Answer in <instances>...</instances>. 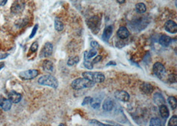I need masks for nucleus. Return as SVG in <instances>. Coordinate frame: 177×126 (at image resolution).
<instances>
[{"label": "nucleus", "mask_w": 177, "mask_h": 126, "mask_svg": "<svg viewBox=\"0 0 177 126\" xmlns=\"http://www.w3.org/2000/svg\"><path fill=\"white\" fill-rule=\"evenodd\" d=\"M135 9L139 14H144L147 11V8L146 5L143 3H139V4H136Z\"/></svg>", "instance_id": "b1692460"}, {"label": "nucleus", "mask_w": 177, "mask_h": 126, "mask_svg": "<svg viewBox=\"0 0 177 126\" xmlns=\"http://www.w3.org/2000/svg\"><path fill=\"white\" fill-rule=\"evenodd\" d=\"M92 99V97H90V96H87V97H85L84 99L83 100V102L82 103V106H86L87 104H89Z\"/></svg>", "instance_id": "473e14b6"}, {"label": "nucleus", "mask_w": 177, "mask_h": 126, "mask_svg": "<svg viewBox=\"0 0 177 126\" xmlns=\"http://www.w3.org/2000/svg\"><path fill=\"white\" fill-rule=\"evenodd\" d=\"M25 4L23 0H16L11 7V12L14 14H19L24 10Z\"/></svg>", "instance_id": "423d86ee"}, {"label": "nucleus", "mask_w": 177, "mask_h": 126, "mask_svg": "<svg viewBox=\"0 0 177 126\" xmlns=\"http://www.w3.org/2000/svg\"><path fill=\"white\" fill-rule=\"evenodd\" d=\"M101 100L100 98H92L90 104L91 107L93 108L94 109H99L101 105Z\"/></svg>", "instance_id": "4be33fe9"}, {"label": "nucleus", "mask_w": 177, "mask_h": 126, "mask_svg": "<svg viewBox=\"0 0 177 126\" xmlns=\"http://www.w3.org/2000/svg\"><path fill=\"white\" fill-rule=\"evenodd\" d=\"M5 66V63L4 62H1L0 63V70H1Z\"/></svg>", "instance_id": "ea45409f"}, {"label": "nucleus", "mask_w": 177, "mask_h": 126, "mask_svg": "<svg viewBox=\"0 0 177 126\" xmlns=\"http://www.w3.org/2000/svg\"><path fill=\"white\" fill-rule=\"evenodd\" d=\"M153 71L154 74H155V76H157L160 79L163 78V77L165 76V74L166 73L165 66H164L162 63H160L159 62L155 63L153 64Z\"/></svg>", "instance_id": "0eeeda50"}, {"label": "nucleus", "mask_w": 177, "mask_h": 126, "mask_svg": "<svg viewBox=\"0 0 177 126\" xmlns=\"http://www.w3.org/2000/svg\"><path fill=\"white\" fill-rule=\"evenodd\" d=\"M171 41H172L171 38L169 37L168 35H163L159 38V43L160 45H162L163 47H166L169 46L170 43H171Z\"/></svg>", "instance_id": "f3484780"}, {"label": "nucleus", "mask_w": 177, "mask_h": 126, "mask_svg": "<svg viewBox=\"0 0 177 126\" xmlns=\"http://www.w3.org/2000/svg\"><path fill=\"white\" fill-rule=\"evenodd\" d=\"M117 37L121 39H126L129 35V32L126 27H121L117 31Z\"/></svg>", "instance_id": "2eb2a0df"}, {"label": "nucleus", "mask_w": 177, "mask_h": 126, "mask_svg": "<svg viewBox=\"0 0 177 126\" xmlns=\"http://www.w3.org/2000/svg\"><path fill=\"white\" fill-rule=\"evenodd\" d=\"M38 83L41 85L49 86L52 88H57L58 86L57 79L51 74H47V75L41 76L38 79Z\"/></svg>", "instance_id": "f03ea898"}, {"label": "nucleus", "mask_w": 177, "mask_h": 126, "mask_svg": "<svg viewBox=\"0 0 177 126\" xmlns=\"http://www.w3.org/2000/svg\"><path fill=\"white\" fill-rule=\"evenodd\" d=\"M12 103L9 99L3 98L0 100V107L5 112H8L11 108Z\"/></svg>", "instance_id": "4468645a"}, {"label": "nucleus", "mask_w": 177, "mask_h": 126, "mask_svg": "<svg viewBox=\"0 0 177 126\" xmlns=\"http://www.w3.org/2000/svg\"><path fill=\"white\" fill-rule=\"evenodd\" d=\"M114 96L117 100L123 102H128L130 99L129 94L124 90H117L114 93Z\"/></svg>", "instance_id": "1a4fd4ad"}, {"label": "nucleus", "mask_w": 177, "mask_h": 126, "mask_svg": "<svg viewBox=\"0 0 177 126\" xmlns=\"http://www.w3.org/2000/svg\"><path fill=\"white\" fill-rule=\"evenodd\" d=\"M38 47H39V44L37 41H35L31 45V46L30 47V51L31 53L37 52V51L38 50Z\"/></svg>", "instance_id": "7c9ffc66"}, {"label": "nucleus", "mask_w": 177, "mask_h": 126, "mask_svg": "<svg viewBox=\"0 0 177 126\" xmlns=\"http://www.w3.org/2000/svg\"><path fill=\"white\" fill-rule=\"evenodd\" d=\"M52 51H53V45L51 43L47 42V43L45 44L43 47L42 48L40 54H39V57L47 58L50 57L52 54Z\"/></svg>", "instance_id": "6e6552de"}, {"label": "nucleus", "mask_w": 177, "mask_h": 126, "mask_svg": "<svg viewBox=\"0 0 177 126\" xmlns=\"http://www.w3.org/2000/svg\"><path fill=\"white\" fill-rule=\"evenodd\" d=\"M83 78H86L90 81L96 83H101L105 80V75L101 72H84L82 73Z\"/></svg>", "instance_id": "7ed1b4c3"}, {"label": "nucleus", "mask_w": 177, "mask_h": 126, "mask_svg": "<svg viewBox=\"0 0 177 126\" xmlns=\"http://www.w3.org/2000/svg\"><path fill=\"white\" fill-rule=\"evenodd\" d=\"M42 69H43L44 71L48 72H52L54 69L53 63H52L51 60H45L43 63H42Z\"/></svg>", "instance_id": "6ab92c4d"}, {"label": "nucleus", "mask_w": 177, "mask_h": 126, "mask_svg": "<svg viewBox=\"0 0 177 126\" xmlns=\"http://www.w3.org/2000/svg\"><path fill=\"white\" fill-rule=\"evenodd\" d=\"M9 56L8 53H0V60L5 59Z\"/></svg>", "instance_id": "e433bc0d"}, {"label": "nucleus", "mask_w": 177, "mask_h": 126, "mask_svg": "<svg viewBox=\"0 0 177 126\" xmlns=\"http://www.w3.org/2000/svg\"><path fill=\"white\" fill-rule=\"evenodd\" d=\"M153 86L149 83L143 82L140 86V90L145 94L149 95L153 92Z\"/></svg>", "instance_id": "ddd939ff"}, {"label": "nucleus", "mask_w": 177, "mask_h": 126, "mask_svg": "<svg viewBox=\"0 0 177 126\" xmlns=\"http://www.w3.org/2000/svg\"><path fill=\"white\" fill-rule=\"evenodd\" d=\"M90 46L92 47L93 48H95V49H96V48H97L98 47H100V45H99V43H98V42L95 41H93L91 42Z\"/></svg>", "instance_id": "c9c22d12"}, {"label": "nucleus", "mask_w": 177, "mask_h": 126, "mask_svg": "<svg viewBox=\"0 0 177 126\" xmlns=\"http://www.w3.org/2000/svg\"><path fill=\"white\" fill-rule=\"evenodd\" d=\"M114 106V103L113 100L110 98H107L104 100L102 104V108L106 112H111Z\"/></svg>", "instance_id": "dca6fc26"}, {"label": "nucleus", "mask_w": 177, "mask_h": 126, "mask_svg": "<svg viewBox=\"0 0 177 126\" xmlns=\"http://www.w3.org/2000/svg\"><path fill=\"white\" fill-rule=\"evenodd\" d=\"M149 125L151 126H160L162 125V121L159 118H153L151 119Z\"/></svg>", "instance_id": "bb28decb"}, {"label": "nucleus", "mask_w": 177, "mask_h": 126, "mask_svg": "<svg viewBox=\"0 0 177 126\" xmlns=\"http://www.w3.org/2000/svg\"><path fill=\"white\" fill-rule=\"evenodd\" d=\"M59 125H64V124H60Z\"/></svg>", "instance_id": "79ce46f5"}, {"label": "nucleus", "mask_w": 177, "mask_h": 126, "mask_svg": "<svg viewBox=\"0 0 177 126\" xmlns=\"http://www.w3.org/2000/svg\"><path fill=\"white\" fill-rule=\"evenodd\" d=\"M113 31V27L111 26V25H109V26H107L106 28L104 29V31L102 34V40L107 43L108 41H109L110 38L111 37V35H112Z\"/></svg>", "instance_id": "f8f14e48"}, {"label": "nucleus", "mask_w": 177, "mask_h": 126, "mask_svg": "<svg viewBox=\"0 0 177 126\" xmlns=\"http://www.w3.org/2000/svg\"><path fill=\"white\" fill-rule=\"evenodd\" d=\"M100 19L98 16H93L88 20L87 25L94 33H97L100 27Z\"/></svg>", "instance_id": "20e7f679"}, {"label": "nucleus", "mask_w": 177, "mask_h": 126, "mask_svg": "<svg viewBox=\"0 0 177 126\" xmlns=\"http://www.w3.org/2000/svg\"><path fill=\"white\" fill-rule=\"evenodd\" d=\"M38 28H39V25L36 24L34 26L31 35H29V38H32L35 37V35H36V33H37V31L38 30Z\"/></svg>", "instance_id": "2f4dec72"}, {"label": "nucleus", "mask_w": 177, "mask_h": 126, "mask_svg": "<svg viewBox=\"0 0 177 126\" xmlns=\"http://www.w3.org/2000/svg\"><path fill=\"white\" fill-rule=\"evenodd\" d=\"M39 74V70L36 69H31L25 71H23L19 74L20 78L23 80H32L36 78Z\"/></svg>", "instance_id": "39448f33"}, {"label": "nucleus", "mask_w": 177, "mask_h": 126, "mask_svg": "<svg viewBox=\"0 0 177 126\" xmlns=\"http://www.w3.org/2000/svg\"><path fill=\"white\" fill-rule=\"evenodd\" d=\"M101 59H102V56L98 55V56H97L96 58H95L94 59H93V60L92 61V63L93 64H96V63H98L100 62Z\"/></svg>", "instance_id": "f704fd0d"}, {"label": "nucleus", "mask_w": 177, "mask_h": 126, "mask_svg": "<svg viewBox=\"0 0 177 126\" xmlns=\"http://www.w3.org/2000/svg\"><path fill=\"white\" fill-rule=\"evenodd\" d=\"M79 61H80V59L78 57H77V56L72 57H70L69 59L68 60L67 64H68V66H74V64H76L79 63Z\"/></svg>", "instance_id": "393cba45"}, {"label": "nucleus", "mask_w": 177, "mask_h": 126, "mask_svg": "<svg viewBox=\"0 0 177 126\" xmlns=\"http://www.w3.org/2000/svg\"><path fill=\"white\" fill-rule=\"evenodd\" d=\"M8 0H0V6H4L6 4Z\"/></svg>", "instance_id": "58836bf2"}, {"label": "nucleus", "mask_w": 177, "mask_h": 126, "mask_svg": "<svg viewBox=\"0 0 177 126\" xmlns=\"http://www.w3.org/2000/svg\"><path fill=\"white\" fill-rule=\"evenodd\" d=\"M54 28L57 31H62L64 29V24L63 23L58 20V19H56L54 21Z\"/></svg>", "instance_id": "a878e982"}, {"label": "nucleus", "mask_w": 177, "mask_h": 126, "mask_svg": "<svg viewBox=\"0 0 177 126\" xmlns=\"http://www.w3.org/2000/svg\"><path fill=\"white\" fill-rule=\"evenodd\" d=\"M117 2L119 3V4H124V3H125L126 0H117Z\"/></svg>", "instance_id": "a19ab883"}, {"label": "nucleus", "mask_w": 177, "mask_h": 126, "mask_svg": "<svg viewBox=\"0 0 177 126\" xmlns=\"http://www.w3.org/2000/svg\"><path fill=\"white\" fill-rule=\"evenodd\" d=\"M169 81L171 83H175L176 82V76L175 74H171L169 76Z\"/></svg>", "instance_id": "72a5a7b5"}, {"label": "nucleus", "mask_w": 177, "mask_h": 126, "mask_svg": "<svg viewBox=\"0 0 177 126\" xmlns=\"http://www.w3.org/2000/svg\"><path fill=\"white\" fill-rule=\"evenodd\" d=\"M116 63L115 62V61H113V60H111V61H110V62H109L107 64H106V66H116Z\"/></svg>", "instance_id": "4c0bfd02"}, {"label": "nucleus", "mask_w": 177, "mask_h": 126, "mask_svg": "<svg viewBox=\"0 0 177 126\" xmlns=\"http://www.w3.org/2000/svg\"><path fill=\"white\" fill-rule=\"evenodd\" d=\"M167 102H168L169 104L170 105V108H172V109H175L176 108L177 100H176L175 97H174V96L169 97L168 99H167Z\"/></svg>", "instance_id": "5701e85b"}, {"label": "nucleus", "mask_w": 177, "mask_h": 126, "mask_svg": "<svg viewBox=\"0 0 177 126\" xmlns=\"http://www.w3.org/2000/svg\"><path fill=\"white\" fill-rule=\"evenodd\" d=\"M153 100L155 104L158 106L165 104V100L161 94L159 92H156L153 96Z\"/></svg>", "instance_id": "a211bd4d"}, {"label": "nucleus", "mask_w": 177, "mask_h": 126, "mask_svg": "<svg viewBox=\"0 0 177 126\" xmlns=\"http://www.w3.org/2000/svg\"><path fill=\"white\" fill-rule=\"evenodd\" d=\"M8 99L10 100L11 103L17 104L22 99V95L17 92L12 90L8 93Z\"/></svg>", "instance_id": "9b49d317"}, {"label": "nucleus", "mask_w": 177, "mask_h": 126, "mask_svg": "<svg viewBox=\"0 0 177 126\" xmlns=\"http://www.w3.org/2000/svg\"><path fill=\"white\" fill-rule=\"evenodd\" d=\"M84 66L86 68V69H89V70H92L93 69V64L92 63L91 61H90L89 60H84Z\"/></svg>", "instance_id": "c756f323"}, {"label": "nucleus", "mask_w": 177, "mask_h": 126, "mask_svg": "<svg viewBox=\"0 0 177 126\" xmlns=\"http://www.w3.org/2000/svg\"><path fill=\"white\" fill-rule=\"evenodd\" d=\"M89 124L93 125H100V126H110V124H104L103 123H101L100 121L96 120V119H91L89 121Z\"/></svg>", "instance_id": "cd10ccee"}, {"label": "nucleus", "mask_w": 177, "mask_h": 126, "mask_svg": "<svg viewBox=\"0 0 177 126\" xmlns=\"http://www.w3.org/2000/svg\"><path fill=\"white\" fill-rule=\"evenodd\" d=\"M176 125H177V116L175 115L170 119L168 125L169 126H176Z\"/></svg>", "instance_id": "c85d7f7f"}, {"label": "nucleus", "mask_w": 177, "mask_h": 126, "mask_svg": "<svg viewBox=\"0 0 177 126\" xmlns=\"http://www.w3.org/2000/svg\"><path fill=\"white\" fill-rule=\"evenodd\" d=\"M159 112L160 115H161V117L164 119H167L169 116V110L168 108L166 107V106L165 104L159 106Z\"/></svg>", "instance_id": "aec40b11"}, {"label": "nucleus", "mask_w": 177, "mask_h": 126, "mask_svg": "<svg viewBox=\"0 0 177 126\" xmlns=\"http://www.w3.org/2000/svg\"><path fill=\"white\" fill-rule=\"evenodd\" d=\"M95 85V83L85 78H78L74 80L71 83V87L74 90H79L84 88H92Z\"/></svg>", "instance_id": "f257e3e1"}, {"label": "nucleus", "mask_w": 177, "mask_h": 126, "mask_svg": "<svg viewBox=\"0 0 177 126\" xmlns=\"http://www.w3.org/2000/svg\"><path fill=\"white\" fill-rule=\"evenodd\" d=\"M96 54H97V51L95 49V48L91 49L89 52H88V51H85L84 54V60H90L94 56H96Z\"/></svg>", "instance_id": "412c9836"}, {"label": "nucleus", "mask_w": 177, "mask_h": 126, "mask_svg": "<svg viewBox=\"0 0 177 126\" xmlns=\"http://www.w3.org/2000/svg\"><path fill=\"white\" fill-rule=\"evenodd\" d=\"M165 29L168 33L175 34L177 33V25L174 21H167L165 24Z\"/></svg>", "instance_id": "9d476101"}]
</instances>
